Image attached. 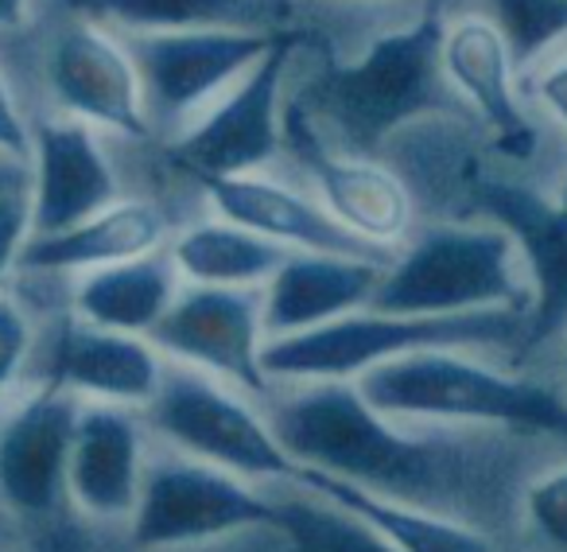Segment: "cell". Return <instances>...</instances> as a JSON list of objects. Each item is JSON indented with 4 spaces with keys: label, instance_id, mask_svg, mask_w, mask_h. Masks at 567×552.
Here are the masks:
<instances>
[{
    "label": "cell",
    "instance_id": "obj_31",
    "mask_svg": "<svg viewBox=\"0 0 567 552\" xmlns=\"http://www.w3.org/2000/svg\"><path fill=\"white\" fill-rule=\"evenodd\" d=\"M28 347H32V331H28V319L20 316V308L12 300L0 296V397L12 386L20 362L28 358Z\"/></svg>",
    "mask_w": 567,
    "mask_h": 552
},
{
    "label": "cell",
    "instance_id": "obj_34",
    "mask_svg": "<svg viewBox=\"0 0 567 552\" xmlns=\"http://www.w3.org/2000/svg\"><path fill=\"white\" fill-rule=\"evenodd\" d=\"M17 183H24V175H20L17 167H12V172H0V191H4V187H17Z\"/></svg>",
    "mask_w": 567,
    "mask_h": 552
},
{
    "label": "cell",
    "instance_id": "obj_36",
    "mask_svg": "<svg viewBox=\"0 0 567 552\" xmlns=\"http://www.w3.org/2000/svg\"><path fill=\"white\" fill-rule=\"evenodd\" d=\"M556 195H559V203L567 206V167H564V175H559V183H556Z\"/></svg>",
    "mask_w": 567,
    "mask_h": 552
},
{
    "label": "cell",
    "instance_id": "obj_15",
    "mask_svg": "<svg viewBox=\"0 0 567 552\" xmlns=\"http://www.w3.org/2000/svg\"><path fill=\"white\" fill-rule=\"evenodd\" d=\"M159 350L136 335L105 331L86 319H63L40 358V386L74 393L79 401L148 409L164 386Z\"/></svg>",
    "mask_w": 567,
    "mask_h": 552
},
{
    "label": "cell",
    "instance_id": "obj_4",
    "mask_svg": "<svg viewBox=\"0 0 567 552\" xmlns=\"http://www.w3.org/2000/svg\"><path fill=\"white\" fill-rule=\"evenodd\" d=\"M370 308L416 316L533 308V280L509 229L482 218L416 222Z\"/></svg>",
    "mask_w": 567,
    "mask_h": 552
},
{
    "label": "cell",
    "instance_id": "obj_5",
    "mask_svg": "<svg viewBox=\"0 0 567 552\" xmlns=\"http://www.w3.org/2000/svg\"><path fill=\"white\" fill-rule=\"evenodd\" d=\"M358 389L396 420L489 425L567 440V393L525 374L497 370L471 350H427L358 378Z\"/></svg>",
    "mask_w": 567,
    "mask_h": 552
},
{
    "label": "cell",
    "instance_id": "obj_10",
    "mask_svg": "<svg viewBox=\"0 0 567 552\" xmlns=\"http://www.w3.org/2000/svg\"><path fill=\"white\" fill-rule=\"evenodd\" d=\"M443 74L466 113L489 133L494 156L517 172H533L551 125L520 94L517 59L494 20L482 12L443 17Z\"/></svg>",
    "mask_w": 567,
    "mask_h": 552
},
{
    "label": "cell",
    "instance_id": "obj_19",
    "mask_svg": "<svg viewBox=\"0 0 567 552\" xmlns=\"http://www.w3.org/2000/svg\"><path fill=\"white\" fill-rule=\"evenodd\" d=\"M393 260L350 257V253L292 249L265 285L268 339L316 331L323 324L362 311L378 300L381 276Z\"/></svg>",
    "mask_w": 567,
    "mask_h": 552
},
{
    "label": "cell",
    "instance_id": "obj_21",
    "mask_svg": "<svg viewBox=\"0 0 567 552\" xmlns=\"http://www.w3.org/2000/svg\"><path fill=\"white\" fill-rule=\"evenodd\" d=\"M167 237V218L156 203L141 198H117L102 214L59 234H32L24 245L20 268L28 273H97V268L121 265V260L159 253Z\"/></svg>",
    "mask_w": 567,
    "mask_h": 552
},
{
    "label": "cell",
    "instance_id": "obj_13",
    "mask_svg": "<svg viewBox=\"0 0 567 552\" xmlns=\"http://www.w3.org/2000/svg\"><path fill=\"white\" fill-rule=\"evenodd\" d=\"M148 343L241 393L265 397L272 386L265 370V288H179Z\"/></svg>",
    "mask_w": 567,
    "mask_h": 552
},
{
    "label": "cell",
    "instance_id": "obj_7",
    "mask_svg": "<svg viewBox=\"0 0 567 552\" xmlns=\"http://www.w3.org/2000/svg\"><path fill=\"white\" fill-rule=\"evenodd\" d=\"M308 32H284L280 43L229 86L206 113H198L172 141L167 156L179 172L195 175H252L284 156V117L292 98V71Z\"/></svg>",
    "mask_w": 567,
    "mask_h": 552
},
{
    "label": "cell",
    "instance_id": "obj_1",
    "mask_svg": "<svg viewBox=\"0 0 567 552\" xmlns=\"http://www.w3.org/2000/svg\"><path fill=\"white\" fill-rule=\"evenodd\" d=\"M292 98L334 149L373 160L404 129L466 113L443 74V17L435 9L389 28L347 59L323 55L292 86Z\"/></svg>",
    "mask_w": 567,
    "mask_h": 552
},
{
    "label": "cell",
    "instance_id": "obj_2",
    "mask_svg": "<svg viewBox=\"0 0 567 552\" xmlns=\"http://www.w3.org/2000/svg\"><path fill=\"white\" fill-rule=\"evenodd\" d=\"M358 381H308L272 409V428L300 467L334 474L385 498H420L443 482L455 451L393 428Z\"/></svg>",
    "mask_w": 567,
    "mask_h": 552
},
{
    "label": "cell",
    "instance_id": "obj_33",
    "mask_svg": "<svg viewBox=\"0 0 567 552\" xmlns=\"http://www.w3.org/2000/svg\"><path fill=\"white\" fill-rule=\"evenodd\" d=\"M32 0H0V28H20L28 20Z\"/></svg>",
    "mask_w": 567,
    "mask_h": 552
},
{
    "label": "cell",
    "instance_id": "obj_32",
    "mask_svg": "<svg viewBox=\"0 0 567 552\" xmlns=\"http://www.w3.org/2000/svg\"><path fill=\"white\" fill-rule=\"evenodd\" d=\"M0 156H9V160L32 156V125H28L24 113L17 110V98H12L4 74H0Z\"/></svg>",
    "mask_w": 567,
    "mask_h": 552
},
{
    "label": "cell",
    "instance_id": "obj_27",
    "mask_svg": "<svg viewBox=\"0 0 567 552\" xmlns=\"http://www.w3.org/2000/svg\"><path fill=\"white\" fill-rule=\"evenodd\" d=\"M471 12L494 20L520 74L567 43V0H474Z\"/></svg>",
    "mask_w": 567,
    "mask_h": 552
},
{
    "label": "cell",
    "instance_id": "obj_8",
    "mask_svg": "<svg viewBox=\"0 0 567 552\" xmlns=\"http://www.w3.org/2000/svg\"><path fill=\"white\" fill-rule=\"evenodd\" d=\"M148 420L167 443L198 463H214L241 479H300V463L249 401L221 386L218 378L190 366L164 374Z\"/></svg>",
    "mask_w": 567,
    "mask_h": 552
},
{
    "label": "cell",
    "instance_id": "obj_24",
    "mask_svg": "<svg viewBox=\"0 0 567 552\" xmlns=\"http://www.w3.org/2000/svg\"><path fill=\"white\" fill-rule=\"evenodd\" d=\"M296 482L308 487L311 494H323L327 502L365 518L401 552H497L486 536L466 529L463 521L427 513L424 505H416V502L373 494V490L354 487V482H347V479H334V474L311 471V467H300V479Z\"/></svg>",
    "mask_w": 567,
    "mask_h": 552
},
{
    "label": "cell",
    "instance_id": "obj_11",
    "mask_svg": "<svg viewBox=\"0 0 567 552\" xmlns=\"http://www.w3.org/2000/svg\"><path fill=\"white\" fill-rule=\"evenodd\" d=\"M260 525H276L272 498H260L252 487H245L241 474L183 456L148 467L128 533L136 549L156 552L218 541V536Z\"/></svg>",
    "mask_w": 567,
    "mask_h": 552
},
{
    "label": "cell",
    "instance_id": "obj_35",
    "mask_svg": "<svg viewBox=\"0 0 567 552\" xmlns=\"http://www.w3.org/2000/svg\"><path fill=\"white\" fill-rule=\"evenodd\" d=\"M362 4H424L427 9V0H362Z\"/></svg>",
    "mask_w": 567,
    "mask_h": 552
},
{
    "label": "cell",
    "instance_id": "obj_20",
    "mask_svg": "<svg viewBox=\"0 0 567 552\" xmlns=\"http://www.w3.org/2000/svg\"><path fill=\"white\" fill-rule=\"evenodd\" d=\"M141 425L125 405H82L66 494L97 521H133L144 490Z\"/></svg>",
    "mask_w": 567,
    "mask_h": 552
},
{
    "label": "cell",
    "instance_id": "obj_37",
    "mask_svg": "<svg viewBox=\"0 0 567 552\" xmlns=\"http://www.w3.org/2000/svg\"><path fill=\"white\" fill-rule=\"evenodd\" d=\"M564 374H567V350H564Z\"/></svg>",
    "mask_w": 567,
    "mask_h": 552
},
{
    "label": "cell",
    "instance_id": "obj_16",
    "mask_svg": "<svg viewBox=\"0 0 567 552\" xmlns=\"http://www.w3.org/2000/svg\"><path fill=\"white\" fill-rule=\"evenodd\" d=\"M79 412L74 393L40 386L0 425V498L17 513L40 518L66 494Z\"/></svg>",
    "mask_w": 567,
    "mask_h": 552
},
{
    "label": "cell",
    "instance_id": "obj_17",
    "mask_svg": "<svg viewBox=\"0 0 567 552\" xmlns=\"http://www.w3.org/2000/svg\"><path fill=\"white\" fill-rule=\"evenodd\" d=\"M195 183L206 191L218 218H229L284 249H311V253H350V257L393 260L396 253L378 249L350 234L342 222L331 218L319 198L288 187L280 180H268L265 172L252 175H195Z\"/></svg>",
    "mask_w": 567,
    "mask_h": 552
},
{
    "label": "cell",
    "instance_id": "obj_30",
    "mask_svg": "<svg viewBox=\"0 0 567 552\" xmlns=\"http://www.w3.org/2000/svg\"><path fill=\"white\" fill-rule=\"evenodd\" d=\"M28 237H32V198L24 195V183H17L0 191V285L20 265Z\"/></svg>",
    "mask_w": 567,
    "mask_h": 552
},
{
    "label": "cell",
    "instance_id": "obj_29",
    "mask_svg": "<svg viewBox=\"0 0 567 552\" xmlns=\"http://www.w3.org/2000/svg\"><path fill=\"white\" fill-rule=\"evenodd\" d=\"M525 510L536 533L556 549H567V467H556L525 490Z\"/></svg>",
    "mask_w": 567,
    "mask_h": 552
},
{
    "label": "cell",
    "instance_id": "obj_22",
    "mask_svg": "<svg viewBox=\"0 0 567 552\" xmlns=\"http://www.w3.org/2000/svg\"><path fill=\"white\" fill-rule=\"evenodd\" d=\"M79 17L113 32H190V28H245V32H308L311 0H66Z\"/></svg>",
    "mask_w": 567,
    "mask_h": 552
},
{
    "label": "cell",
    "instance_id": "obj_14",
    "mask_svg": "<svg viewBox=\"0 0 567 552\" xmlns=\"http://www.w3.org/2000/svg\"><path fill=\"white\" fill-rule=\"evenodd\" d=\"M48 79L71 117L125 136L152 133L141 71L113 28L86 17L66 28L48 55Z\"/></svg>",
    "mask_w": 567,
    "mask_h": 552
},
{
    "label": "cell",
    "instance_id": "obj_28",
    "mask_svg": "<svg viewBox=\"0 0 567 552\" xmlns=\"http://www.w3.org/2000/svg\"><path fill=\"white\" fill-rule=\"evenodd\" d=\"M520 94L567 141V43L520 74Z\"/></svg>",
    "mask_w": 567,
    "mask_h": 552
},
{
    "label": "cell",
    "instance_id": "obj_23",
    "mask_svg": "<svg viewBox=\"0 0 567 552\" xmlns=\"http://www.w3.org/2000/svg\"><path fill=\"white\" fill-rule=\"evenodd\" d=\"M175 296H179V268L172 253H148L82 276L74 288V316L105 331L148 339Z\"/></svg>",
    "mask_w": 567,
    "mask_h": 552
},
{
    "label": "cell",
    "instance_id": "obj_6",
    "mask_svg": "<svg viewBox=\"0 0 567 552\" xmlns=\"http://www.w3.org/2000/svg\"><path fill=\"white\" fill-rule=\"evenodd\" d=\"M463 218H482L509 229L533 280V308L520 355H533L567 327V206L556 187H544L528 172L502 164L494 144L471 160L458 183Z\"/></svg>",
    "mask_w": 567,
    "mask_h": 552
},
{
    "label": "cell",
    "instance_id": "obj_12",
    "mask_svg": "<svg viewBox=\"0 0 567 552\" xmlns=\"http://www.w3.org/2000/svg\"><path fill=\"white\" fill-rule=\"evenodd\" d=\"M284 152L300 164V172L316 187V198L350 234L389 253H396L409 242V234L416 229V195L409 183L385 160L334 149L311 125L308 113L296 105V98H288Z\"/></svg>",
    "mask_w": 567,
    "mask_h": 552
},
{
    "label": "cell",
    "instance_id": "obj_26",
    "mask_svg": "<svg viewBox=\"0 0 567 552\" xmlns=\"http://www.w3.org/2000/svg\"><path fill=\"white\" fill-rule=\"evenodd\" d=\"M292 552H401L385 533L334 502H276V525Z\"/></svg>",
    "mask_w": 567,
    "mask_h": 552
},
{
    "label": "cell",
    "instance_id": "obj_18",
    "mask_svg": "<svg viewBox=\"0 0 567 552\" xmlns=\"http://www.w3.org/2000/svg\"><path fill=\"white\" fill-rule=\"evenodd\" d=\"M117 172L97 144L94 129L79 117L32 125V234L86 222L117 203Z\"/></svg>",
    "mask_w": 567,
    "mask_h": 552
},
{
    "label": "cell",
    "instance_id": "obj_3",
    "mask_svg": "<svg viewBox=\"0 0 567 552\" xmlns=\"http://www.w3.org/2000/svg\"><path fill=\"white\" fill-rule=\"evenodd\" d=\"M525 311H466V316H416V311L362 308L316 331L268 339L265 370L272 381H358L370 370L427 350H497L525 347Z\"/></svg>",
    "mask_w": 567,
    "mask_h": 552
},
{
    "label": "cell",
    "instance_id": "obj_9",
    "mask_svg": "<svg viewBox=\"0 0 567 552\" xmlns=\"http://www.w3.org/2000/svg\"><path fill=\"white\" fill-rule=\"evenodd\" d=\"M280 35L284 32L190 28V32H128L121 40L141 71L148 121L179 125L206 113L229 86H237L280 43Z\"/></svg>",
    "mask_w": 567,
    "mask_h": 552
},
{
    "label": "cell",
    "instance_id": "obj_25",
    "mask_svg": "<svg viewBox=\"0 0 567 552\" xmlns=\"http://www.w3.org/2000/svg\"><path fill=\"white\" fill-rule=\"evenodd\" d=\"M167 253L187 285L265 288L292 249H284L229 218H210L183 229Z\"/></svg>",
    "mask_w": 567,
    "mask_h": 552
}]
</instances>
